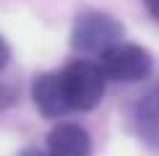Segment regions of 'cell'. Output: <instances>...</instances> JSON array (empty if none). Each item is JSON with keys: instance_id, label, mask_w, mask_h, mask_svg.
Instances as JSON below:
<instances>
[{"instance_id": "6da1fadb", "label": "cell", "mask_w": 159, "mask_h": 156, "mask_svg": "<svg viewBox=\"0 0 159 156\" xmlns=\"http://www.w3.org/2000/svg\"><path fill=\"white\" fill-rule=\"evenodd\" d=\"M60 81H63V91H65L70 109L86 112V109H94L102 102L107 76L102 73V68L97 63L76 60L60 73Z\"/></svg>"}, {"instance_id": "7a4b0ae2", "label": "cell", "mask_w": 159, "mask_h": 156, "mask_svg": "<svg viewBox=\"0 0 159 156\" xmlns=\"http://www.w3.org/2000/svg\"><path fill=\"white\" fill-rule=\"evenodd\" d=\"M123 26L107 13H84L73 26V47L86 55H104L110 47L120 44Z\"/></svg>"}, {"instance_id": "3957f363", "label": "cell", "mask_w": 159, "mask_h": 156, "mask_svg": "<svg viewBox=\"0 0 159 156\" xmlns=\"http://www.w3.org/2000/svg\"><path fill=\"white\" fill-rule=\"evenodd\" d=\"M102 57V63H99V68H102V73L112 78V81H123V83H133V81H143V78H149L151 73V57L149 52L143 47H138V44H115V47H110Z\"/></svg>"}, {"instance_id": "277c9868", "label": "cell", "mask_w": 159, "mask_h": 156, "mask_svg": "<svg viewBox=\"0 0 159 156\" xmlns=\"http://www.w3.org/2000/svg\"><path fill=\"white\" fill-rule=\"evenodd\" d=\"M89 133L78 125H57L47 135V156H89Z\"/></svg>"}, {"instance_id": "5b68a950", "label": "cell", "mask_w": 159, "mask_h": 156, "mask_svg": "<svg viewBox=\"0 0 159 156\" xmlns=\"http://www.w3.org/2000/svg\"><path fill=\"white\" fill-rule=\"evenodd\" d=\"M34 104L44 117H63L70 112L60 76H39L34 83Z\"/></svg>"}, {"instance_id": "8992f818", "label": "cell", "mask_w": 159, "mask_h": 156, "mask_svg": "<svg viewBox=\"0 0 159 156\" xmlns=\"http://www.w3.org/2000/svg\"><path fill=\"white\" fill-rule=\"evenodd\" d=\"M133 125L149 146L159 148V86L138 99L133 109Z\"/></svg>"}, {"instance_id": "52a82bcc", "label": "cell", "mask_w": 159, "mask_h": 156, "mask_svg": "<svg viewBox=\"0 0 159 156\" xmlns=\"http://www.w3.org/2000/svg\"><path fill=\"white\" fill-rule=\"evenodd\" d=\"M8 57H11V50H8V44L3 42V37H0V70L8 65Z\"/></svg>"}, {"instance_id": "ba28073f", "label": "cell", "mask_w": 159, "mask_h": 156, "mask_svg": "<svg viewBox=\"0 0 159 156\" xmlns=\"http://www.w3.org/2000/svg\"><path fill=\"white\" fill-rule=\"evenodd\" d=\"M11 102H13V91L0 86V107H5V104H11Z\"/></svg>"}, {"instance_id": "9c48e42d", "label": "cell", "mask_w": 159, "mask_h": 156, "mask_svg": "<svg viewBox=\"0 0 159 156\" xmlns=\"http://www.w3.org/2000/svg\"><path fill=\"white\" fill-rule=\"evenodd\" d=\"M143 3H146V8H149V11L159 18V0H143Z\"/></svg>"}]
</instances>
